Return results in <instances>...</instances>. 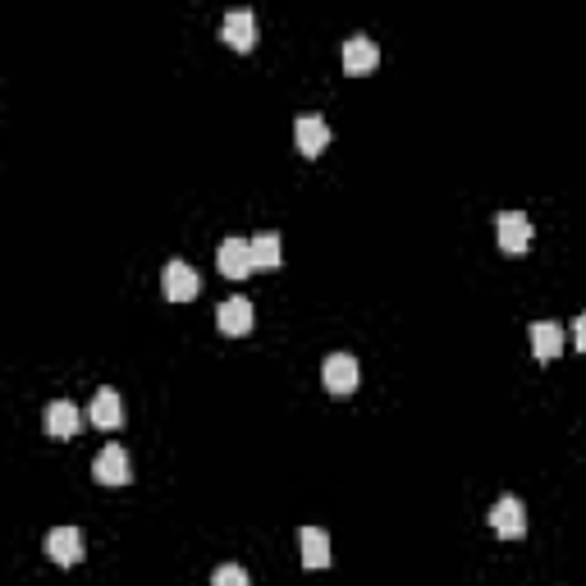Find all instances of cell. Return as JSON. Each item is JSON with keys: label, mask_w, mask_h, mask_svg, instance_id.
<instances>
[{"label": "cell", "mask_w": 586, "mask_h": 586, "mask_svg": "<svg viewBox=\"0 0 586 586\" xmlns=\"http://www.w3.org/2000/svg\"><path fill=\"white\" fill-rule=\"evenodd\" d=\"M573 335H577V348H582V353H586V312L573 321Z\"/></svg>", "instance_id": "cell-18"}, {"label": "cell", "mask_w": 586, "mask_h": 586, "mask_svg": "<svg viewBox=\"0 0 586 586\" xmlns=\"http://www.w3.org/2000/svg\"><path fill=\"white\" fill-rule=\"evenodd\" d=\"M490 527L504 536V541H522L527 536V504L518 495H500L495 509H490Z\"/></svg>", "instance_id": "cell-1"}, {"label": "cell", "mask_w": 586, "mask_h": 586, "mask_svg": "<svg viewBox=\"0 0 586 586\" xmlns=\"http://www.w3.org/2000/svg\"><path fill=\"white\" fill-rule=\"evenodd\" d=\"M216 266L225 280H248L257 271V261H252V239H225L216 252Z\"/></svg>", "instance_id": "cell-2"}, {"label": "cell", "mask_w": 586, "mask_h": 586, "mask_svg": "<svg viewBox=\"0 0 586 586\" xmlns=\"http://www.w3.org/2000/svg\"><path fill=\"white\" fill-rule=\"evenodd\" d=\"M161 284H165V298H170V303H193L197 293H202V275H197L188 261H170Z\"/></svg>", "instance_id": "cell-3"}, {"label": "cell", "mask_w": 586, "mask_h": 586, "mask_svg": "<svg viewBox=\"0 0 586 586\" xmlns=\"http://www.w3.org/2000/svg\"><path fill=\"white\" fill-rule=\"evenodd\" d=\"M42 426H46V435H55V440H74L83 417H78V408L69 399H55V403H46Z\"/></svg>", "instance_id": "cell-11"}, {"label": "cell", "mask_w": 586, "mask_h": 586, "mask_svg": "<svg viewBox=\"0 0 586 586\" xmlns=\"http://www.w3.org/2000/svg\"><path fill=\"white\" fill-rule=\"evenodd\" d=\"M495 225H500V248L509 257H522V252L532 248V220L522 216V211H500Z\"/></svg>", "instance_id": "cell-5"}, {"label": "cell", "mask_w": 586, "mask_h": 586, "mask_svg": "<svg viewBox=\"0 0 586 586\" xmlns=\"http://www.w3.org/2000/svg\"><path fill=\"white\" fill-rule=\"evenodd\" d=\"M220 37H225L234 51H252L257 46V14L252 10H229L220 23Z\"/></svg>", "instance_id": "cell-7"}, {"label": "cell", "mask_w": 586, "mask_h": 586, "mask_svg": "<svg viewBox=\"0 0 586 586\" xmlns=\"http://www.w3.org/2000/svg\"><path fill=\"white\" fill-rule=\"evenodd\" d=\"M532 353L541 362H554L564 353V326L559 321H536L532 326Z\"/></svg>", "instance_id": "cell-14"}, {"label": "cell", "mask_w": 586, "mask_h": 586, "mask_svg": "<svg viewBox=\"0 0 586 586\" xmlns=\"http://www.w3.org/2000/svg\"><path fill=\"white\" fill-rule=\"evenodd\" d=\"M303 564L307 568H330V559H335V550H330V536L321 532V527H303Z\"/></svg>", "instance_id": "cell-15"}, {"label": "cell", "mask_w": 586, "mask_h": 586, "mask_svg": "<svg viewBox=\"0 0 586 586\" xmlns=\"http://www.w3.org/2000/svg\"><path fill=\"white\" fill-rule=\"evenodd\" d=\"M376 65H380V46L371 42V37H348L344 42V74L362 78V74H371Z\"/></svg>", "instance_id": "cell-12"}, {"label": "cell", "mask_w": 586, "mask_h": 586, "mask_svg": "<svg viewBox=\"0 0 586 586\" xmlns=\"http://www.w3.org/2000/svg\"><path fill=\"white\" fill-rule=\"evenodd\" d=\"M293 133H298V152L303 156H321L330 147V124L316 120V115H303V120L293 124Z\"/></svg>", "instance_id": "cell-13"}, {"label": "cell", "mask_w": 586, "mask_h": 586, "mask_svg": "<svg viewBox=\"0 0 586 586\" xmlns=\"http://www.w3.org/2000/svg\"><path fill=\"white\" fill-rule=\"evenodd\" d=\"M92 477L101 486H129V454L120 445H106L97 454V463H92Z\"/></svg>", "instance_id": "cell-9"}, {"label": "cell", "mask_w": 586, "mask_h": 586, "mask_svg": "<svg viewBox=\"0 0 586 586\" xmlns=\"http://www.w3.org/2000/svg\"><path fill=\"white\" fill-rule=\"evenodd\" d=\"M211 586H248V573H243L239 564H220L216 573H211Z\"/></svg>", "instance_id": "cell-17"}, {"label": "cell", "mask_w": 586, "mask_h": 586, "mask_svg": "<svg viewBox=\"0 0 586 586\" xmlns=\"http://www.w3.org/2000/svg\"><path fill=\"white\" fill-rule=\"evenodd\" d=\"M252 261H257V271H275L280 266V234H257L252 239Z\"/></svg>", "instance_id": "cell-16"}, {"label": "cell", "mask_w": 586, "mask_h": 586, "mask_svg": "<svg viewBox=\"0 0 586 586\" xmlns=\"http://www.w3.org/2000/svg\"><path fill=\"white\" fill-rule=\"evenodd\" d=\"M321 380H326L330 394H353L358 390V358L353 353H330L321 362Z\"/></svg>", "instance_id": "cell-4"}, {"label": "cell", "mask_w": 586, "mask_h": 586, "mask_svg": "<svg viewBox=\"0 0 586 586\" xmlns=\"http://www.w3.org/2000/svg\"><path fill=\"white\" fill-rule=\"evenodd\" d=\"M92 426H101V431H120L124 426V399L110 385H101L97 394H92Z\"/></svg>", "instance_id": "cell-10"}, {"label": "cell", "mask_w": 586, "mask_h": 586, "mask_svg": "<svg viewBox=\"0 0 586 586\" xmlns=\"http://www.w3.org/2000/svg\"><path fill=\"white\" fill-rule=\"evenodd\" d=\"M46 554H51L55 564L60 568H74V564H83V532L78 527H55L51 536H46Z\"/></svg>", "instance_id": "cell-6"}, {"label": "cell", "mask_w": 586, "mask_h": 586, "mask_svg": "<svg viewBox=\"0 0 586 586\" xmlns=\"http://www.w3.org/2000/svg\"><path fill=\"white\" fill-rule=\"evenodd\" d=\"M216 330L229 339H239L252 330V303L248 298H225V303L216 307Z\"/></svg>", "instance_id": "cell-8"}]
</instances>
